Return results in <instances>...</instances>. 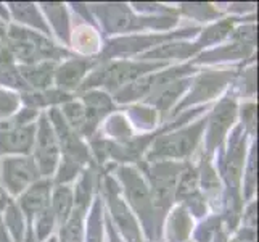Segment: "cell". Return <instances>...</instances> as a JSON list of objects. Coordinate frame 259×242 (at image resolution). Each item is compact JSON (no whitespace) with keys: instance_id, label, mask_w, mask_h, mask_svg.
I'll return each instance as SVG.
<instances>
[{"instance_id":"1","label":"cell","mask_w":259,"mask_h":242,"mask_svg":"<svg viewBox=\"0 0 259 242\" xmlns=\"http://www.w3.org/2000/svg\"><path fill=\"white\" fill-rule=\"evenodd\" d=\"M7 46L13 58L21 60L24 65H35L42 61H53L69 53L57 47L39 32H32L24 28L12 26L7 34Z\"/></svg>"},{"instance_id":"2","label":"cell","mask_w":259,"mask_h":242,"mask_svg":"<svg viewBox=\"0 0 259 242\" xmlns=\"http://www.w3.org/2000/svg\"><path fill=\"white\" fill-rule=\"evenodd\" d=\"M118 175L124 186V191H126L127 200L132 205V209L139 213V217L147 229V234L150 236L151 240H158L159 234H161V223L156 220L158 218L156 217L158 212H155L156 205L153 197H151L148 186L137 173V169L134 168L122 166L119 168Z\"/></svg>"},{"instance_id":"3","label":"cell","mask_w":259,"mask_h":242,"mask_svg":"<svg viewBox=\"0 0 259 242\" xmlns=\"http://www.w3.org/2000/svg\"><path fill=\"white\" fill-rule=\"evenodd\" d=\"M147 168V175L151 183V197H153L156 207L164 212L174 200L179 176L182 171V165L174 161H151Z\"/></svg>"},{"instance_id":"4","label":"cell","mask_w":259,"mask_h":242,"mask_svg":"<svg viewBox=\"0 0 259 242\" xmlns=\"http://www.w3.org/2000/svg\"><path fill=\"white\" fill-rule=\"evenodd\" d=\"M204 126H206V121H198L190 128L161 136L155 142L148 158L156 161L158 158H182L192 154L196 144H198Z\"/></svg>"},{"instance_id":"5","label":"cell","mask_w":259,"mask_h":242,"mask_svg":"<svg viewBox=\"0 0 259 242\" xmlns=\"http://www.w3.org/2000/svg\"><path fill=\"white\" fill-rule=\"evenodd\" d=\"M159 63H134V61H116V63L106 65L103 70H98L87 79V86H105L108 89H121L134 83L137 78H140L144 73L150 70L159 68Z\"/></svg>"},{"instance_id":"6","label":"cell","mask_w":259,"mask_h":242,"mask_svg":"<svg viewBox=\"0 0 259 242\" xmlns=\"http://www.w3.org/2000/svg\"><path fill=\"white\" fill-rule=\"evenodd\" d=\"M34 163L42 176H50L58 165V139L55 136L49 116H40L35 123V139H34Z\"/></svg>"},{"instance_id":"7","label":"cell","mask_w":259,"mask_h":242,"mask_svg":"<svg viewBox=\"0 0 259 242\" xmlns=\"http://www.w3.org/2000/svg\"><path fill=\"white\" fill-rule=\"evenodd\" d=\"M2 181L12 194H21L39 181L40 173L31 157H12L2 161Z\"/></svg>"},{"instance_id":"8","label":"cell","mask_w":259,"mask_h":242,"mask_svg":"<svg viewBox=\"0 0 259 242\" xmlns=\"http://www.w3.org/2000/svg\"><path fill=\"white\" fill-rule=\"evenodd\" d=\"M245 129L238 126L229 139V147L221 161V173L226 178L229 189L238 197V183L242 178L243 158H245Z\"/></svg>"},{"instance_id":"9","label":"cell","mask_w":259,"mask_h":242,"mask_svg":"<svg viewBox=\"0 0 259 242\" xmlns=\"http://www.w3.org/2000/svg\"><path fill=\"white\" fill-rule=\"evenodd\" d=\"M103 189H105V197L110 205L111 215L116 221V225H118V228L121 229L122 236L126 237L127 242H142L137 223L134 221V217L127 210L126 202L119 197V191H118V186L114 183V179L106 178Z\"/></svg>"},{"instance_id":"10","label":"cell","mask_w":259,"mask_h":242,"mask_svg":"<svg viewBox=\"0 0 259 242\" xmlns=\"http://www.w3.org/2000/svg\"><path fill=\"white\" fill-rule=\"evenodd\" d=\"M35 123L26 126H13L0 123V154H29L34 147Z\"/></svg>"},{"instance_id":"11","label":"cell","mask_w":259,"mask_h":242,"mask_svg":"<svg viewBox=\"0 0 259 242\" xmlns=\"http://www.w3.org/2000/svg\"><path fill=\"white\" fill-rule=\"evenodd\" d=\"M235 113H237V107L232 98H224L214 109L208 121V134H206V141H204L208 154H211L214 149H218L222 139L226 137L229 128L235 120Z\"/></svg>"},{"instance_id":"12","label":"cell","mask_w":259,"mask_h":242,"mask_svg":"<svg viewBox=\"0 0 259 242\" xmlns=\"http://www.w3.org/2000/svg\"><path fill=\"white\" fill-rule=\"evenodd\" d=\"M50 192L52 183L49 179L35 181L21 194L20 200H18V209L21 210L24 217L34 220L39 213L50 207Z\"/></svg>"},{"instance_id":"13","label":"cell","mask_w":259,"mask_h":242,"mask_svg":"<svg viewBox=\"0 0 259 242\" xmlns=\"http://www.w3.org/2000/svg\"><path fill=\"white\" fill-rule=\"evenodd\" d=\"M94 10L98 13L106 31L122 32L129 29H136L140 26L139 18L134 16L126 5L108 4V5H95Z\"/></svg>"},{"instance_id":"14","label":"cell","mask_w":259,"mask_h":242,"mask_svg":"<svg viewBox=\"0 0 259 242\" xmlns=\"http://www.w3.org/2000/svg\"><path fill=\"white\" fill-rule=\"evenodd\" d=\"M232 78L230 71H219V73H208V75H201L200 79L195 83L193 91L190 92L189 98L181 105L185 107L189 103H195L200 100H206V98H211L216 92H219L222 87H224L229 79Z\"/></svg>"},{"instance_id":"15","label":"cell","mask_w":259,"mask_h":242,"mask_svg":"<svg viewBox=\"0 0 259 242\" xmlns=\"http://www.w3.org/2000/svg\"><path fill=\"white\" fill-rule=\"evenodd\" d=\"M92 61L89 58H71L55 70V83L61 91H71L81 84L82 78L91 68Z\"/></svg>"},{"instance_id":"16","label":"cell","mask_w":259,"mask_h":242,"mask_svg":"<svg viewBox=\"0 0 259 242\" xmlns=\"http://www.w3.org/2000/svg\"><path fill=\"white\" fill-rule=\"evenodd\" d=\"M20 75L24 79L26 86L34 91H47L55 78V63L53 61H42L35 65H23L18 68Z\"/></svg>"},{"instance_id":"17","label":"cell","mask_w":259,"mask_h":242,"mask_svg":"<svg viewBox=\"0 0 259 242\" xmlns=\"http://www.w3.org/2000/svg\"><path fill=\"white\" fill-rule=\"evenodd\" d=\"M52 205L50 210L55 217L57 225H63L73 213L74 209V192L68 186H57L52 192Z\"/></svg>"},{"instance_id":"18","label":"cell","mask_w":259,"mask_h":242,"mask_svg":"<svg viewBox=\"0 0 259 242\" xmlns=\"http://www.w3.org/2000/svg\"><path fill=\"white\" fill-rule=\"evenodd\" d=\"M192 217L185 207H177L167 221L166 234L169 242H185L192 232Z\"/></svg>"},{"instance_id":"19","label":"cell","mask_w":259,"mask_h":242,"mask_svg":"<svg viewBox=\"0 0 259 242\" xmlns=\"http://www.w3.org/2000/svg\"><path fill=\"white\" fill-rule=\"evenodd\" d=\"M82 105L85 107L89 124H91V128L94 131L97 128L98 121H100L108 112H111L113 100L103 92H89V94L84 95V103Z\"/></svg>"},{"instance_id":"20","label":"cell","mask_w":259,"mask_h":242,"mask_svg":"<svg viewBox=\"0 0 259 242\" xmlns=\"http://www.w3.org/2000/svg\"><path fill=\"white\" fill-rule=\"evenodd\" d=\"M84 215L85 212L73 210L69 218L60 228L58 242H82L84 239Z\"/></svg>"},{"instance_id":"21","label":"cell","mask_w":259,"mask_h":242,"mask_svg":"<svg viewBox=\"0 0 259 242\" xmlns=\"http://www.w3.org/2000/svg\"><path fill=\"white\" fill-rule=\"evenodd\" d=\"M8 236H12L15 242H23L24 239V231H26V223H24V215L18 209V205L13 202H8L5 207V225Z\"/></svg>"},{"instance_id":"22","label":"cell","mask_w":259,"mask_h":242,"mask_svg":"<svg viewBox=\"0 0 259 242\" xmlns=\"http://www.w3.org/2000/svg\"><path fill=\"white\" fill-rule=\"evenodd\" d=\"M10 10L18 21L31 24V26H34V28H37L44 32L49 31L46 21L42 20V16L39 15L37 8H35L32 4H13V5H10Z\"/></svg>"},{"instance_id":"23","label":"cell","mask_w":259,"mask_h":242,"mask_svg":"<svg viewBox=\"0 0 259 242\" xmlns=\"http://www.w3.org/2000/svg\"><path fill=\"white\" fill-rule=\"evenodd\" d=\"M44 10L49 13L50 23L53 24V28L57 29L61 39H65V42H69V28H68V16L66 10L61 4H44Z\"/></svg>"},{"instance_id":"24","label":"cell","mask_w":259,"mask_h":242,"mask_svg":"<svg viewBox=\"0 0 259 242\" xmlns=\"http://www.w3.org/2000/svg\"><path fill=\"white\" fill-rule=\"evenodd\" d=\"M94 171L92 169H87L84 173L82 179L79 181L77 187H76V192H74V205L77 210L81 212H85L89 203H91V199H92V191H94Z\"/></svg>"},{"instance_id":"25","label":"cell","mask_w":259,"mask_h":242,"mask_svg":"<svg viewBox=\"0 0 259 242\" xmlns=\"http://www.w3.org/2000/svg\"><path fill=\"white\" fill-rule=\"evenodd\" d=\"M196 49H200L198 46H189V44H169V46H161L159 49H156L155 52H150L148 55H145L148 58H153V57H159V58H171V57H176V58H184L187 55H190L193 53Z\"/></svg>"},{"instance_id":"26","label":"cell","mask_w":259,"mask_h":242,"mask_svg":"<svg viewBox=\"0 0 259 242\" xmlns=\"http://www.w3.org/2000/svg\"><path fill=\"white\" fill-rule=\"evenodd\" d=\"M57 225L55 221V217H53V213L50 210V207L47 210H44L42 213H39L37 217L34 218V236L37 240H46L49 239V236L52 234L53 231V226Z\"/></svg>"},{"instance_id":"27","label":"cell","mask_w":259,"mask_h":242,"mask_svg":"<svg viewBox=\"0 0 259 242\" xmlns=\"http://www.w3.org/2000/svg\"><path fill=\"white\" fill-rule=\"evenodd\" d=\"M0 84L16 89H29L21 78L20 70L15 68L13 65H0Z\"/></svg>"},{"instance_id":"28","label":"cell","mask_w":259,"mask_h":242,"mask_svg":"<svg viewBox=\"0 0 259 242\" xmlns=\"http://www.w3.org/2000/svg\"><path fill=\"white\" fill-rule=\"evenodd\" d=\"M221 218L219 217H211L206 221L200 225V228L195 232V239L196 242H211L214 236L218 234L221 229Z\"/></svg>"},{"instance_id":"29","label":"cell","mask_w":259,"mask_h":242,"mask_svg":"<svg viewBox=\"0 0 259 242\" xmlns=\"http://www.w3.org/2000/svg\"><path fill=\"white\" fill-rule=\"evenodd\" d=\"M230 28H232V21H222L216 26H212L208 31L203 32V38H201V42L196 44L198 47H203V44H212L216 41H221L222 38H226L227 32H230Z\"/></svg>"},{"instance_id":"30","label":"cell","mask_w":259,"mask_h":242,"mask_svg":"<svg viewBox=\"0 0 259 242\" xmlns=\"http://www.w3.org/2000/svg\"><path fill=\"white\" fill-rule=\"evenodd\" d=\"M132 113H134V121L136 124H139L140 128H151V124L155 121V112L151 109H144V107H136V109H132Z\"/></svg>"},{"instance_id":"31","label":"cell","mask_w":259,"mask_h":242,"mask_svg":"<svg viewBox=\"0 0 259 242\" xmlns=\"http://www.w3.org/2000/svg\"><path fill=\"white\" fill-rule=\"evenodd\" d=\"M242 128L245 131H254L256 129V105L246 103L242 107Z\"/></svg>"},{"instance_id":"32","label":"cell","mask_w":259,"mask_h":242,"mask_svg":"<svg viewBox=\"0 0 259 242\" xmlns=\"http://www.w3.org/2000/svg\"><path fill=\"white\" fill-rule=\"evenodd\" d=\"M18 107V97L10 92H0V116L12 115Z\"/></svg>"},{"instance_id":"33","label":"cell","mask_w":259,"mask_h":242,"mask_svg":"<svg viewBox=\"0 0 259 242\" xmlns=\"http://www.w3.org/2000/svg\"><path fill=\"white\" fill-rule=\"evenodd\" d=\"M256 154L254 150L251 152V157H249V169L245 176V183H246V195H251V192L254 191V184H256V173H254V160Z\"/></svg>"},{"instance_id":"34","label":"cell","mask_w":259,"mask_h":242,"mask_svg":"<svg viewBox=\"0 0 259 242\" xmlns=\"http://www.w3.org/2000/svg\"><path fill=\"white\" fill-rule=\"evenodd\" d=\"M232 242H256V232L253 228H242Z\"/></svg>"},{"instance_id":"35","label":"cell","mask_w":259,"mask_h":242,"mask_svg":"<svg viewBox=\"0 0 259 242\" xmlns=\"http://www.w3.org/2000/svg\"><path fill=\"white\" fill-rule=\"evenodd\" d=\"M0 65H13V55L4 39H0Z\"/></svg>"},{"instance_id":"36","label":"cell","mask_w":259,"mask_h":242,"mask_svg":"<svg viewBox=\"0 0 259 242\" xmlns=\"http://www.w3.org/2000/svg\"><path fill=\"white\" fill-rule=\"evenodd\" d=\"M245 221H246V228L254 229V225H256V203L254 202L248 207L245 213Z\"/></svg>"},{"instance_id":"37","label":"cell","mask_w":259,"mask_h":242,"mask_svg":"<svg viewBox=\"0 0 259 242\" xmlns=\"http://www.w3.org/2000/svg\"><path fill=\"white\" fill-rule=\"evenodd\" d=\"M8 202H10V200H8V197H7V194H5V191H4V187L0 186V212L5 210V207L8 205Z\"/></svg>"},{"instance_id":"38","label":"cell","mask_w":259,"mask_h":242,"mask_svg":"<svg viewBox=\"0 0 259 242\" xmlns=\"http://www.w3.org/2000/svg\"><path fill=\"white\" fill-rule=\"evenodd\" d=\"M0 242H12V239H10V236H8V232L4 228V225H0Z\"/></svg>"},{"instance_id":"39","label":"cell","mask_w":259,"mask_h":242,"mask_svg":"<svg viewBox=\"0 0 259 242\" xmlns=\"http://www.w3.org/2000/svg\"><path fill=\"white\" fill-rule=\"evenodd\" d=\"M214 242H229L227 240V234L222 229H219V232L216 236H214Z\"/></svg>"},{"instance_id":"40","label":"cell","mask_w":259,"mask_h":242,"mask_svg":"<svg viewBox=\"0 0 259 242\" xmlns=\"http://www.w3.org/2000/svg\"><path fill=\"white\" fill-rule=\"evenodd\" d=\"M24 242H39L37 239H35V236H34L32 229H28V234H26V239H24Z\"/></svg>"},{"instance_id":"41","label":"cell","mask_w":259,"mask_h":242,"mask_svg":"<svg viewBox=\"0 0 259 242\" xmlns=\"http://www.w3.org/2000/svg\"><path fill=\"white\" fill-rule=\"evenodd\" d=\"M108 229H110V242H121L118 237H116V234H114V232H113V226H111V223H108Z\"/></svg>"},{"instance_id":"42","label":"cell","mask_w":259,"mask_h":242,"mask_svg":"<svg viewBox=\"0 0 259 242\" xmlns=\"http://www.w3.org/2000/svg\"><path fill=\"white\" fill-rule=\"evenodd\" d=\"M0 39H5V34H4V29L0 28Z\"/></svg>"}]
</instances>
